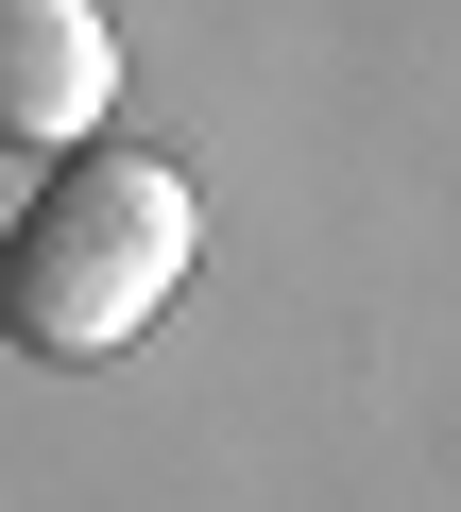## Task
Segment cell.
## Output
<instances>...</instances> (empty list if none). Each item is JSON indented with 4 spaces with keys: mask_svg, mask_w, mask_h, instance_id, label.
<instances>
[{
    "mask_svg": "<svg viewBox=\"0 0 461 512\" xmlns=\"http://www.w3.org/2000/svg\"><path fill=\"white\" fill-rule=\"evenodd\" d=\"M103 103H120L103 0H0V137H18V154H86Z\"/></svg>",
    "mask_w": 461,
    "mask_h": 512,
    "instance_id": "cell-2",
    "label": "cell"
},
{
    "mask_svg": "<svg viewBox=\"0 0 461 512\" xmlns=\"http://www.w3.org/2000/svg\"><path fill=\"white\" fill-rule=\"evenodd\" d=\"M188 256H205L188 171L137 154V137H86V154H52V188L18 205V239H0V342L52 359V376H86V359H120L188 291Z\"/></svg>",
    "mask_w": 461,
    "mask_h": 512,
    "instance_id": "cell-1",
    "label": "cell"
}]
</instances>
